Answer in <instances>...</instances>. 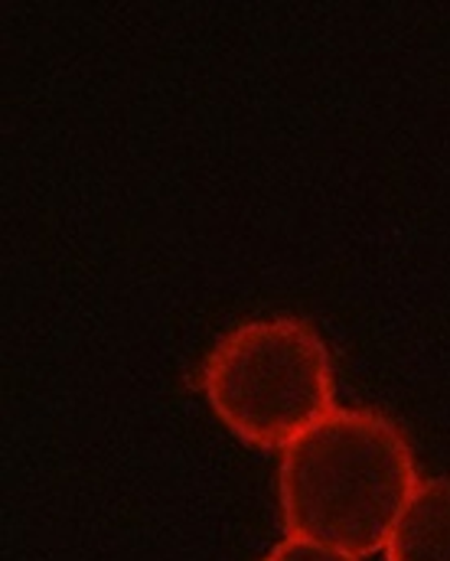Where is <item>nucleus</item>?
Returning <instances> with one entry per match:
<instances>
[{"label": "nucleus", "instance_id": "obj_1", "mask_svg": "<svg viewBox=\"0 0 450 561\" xmlns=\"http://www.w3.org/2000/svg\"><path fill=\"white\" fill-rule=\"evenodd\" d=\"M281 513L291 536L356 559L389 546L418 490L402 427L372 409H333L285 447Z\"/></svg>", "mask_w": 450, "mask_h": 561}, {"label": "nucleus", "instance_id": "obj_2", "mask_svg": "<svg viewBox=\"0 0 450 561\" xmlns=\"http://www.w3.org/2000/svg\"><path fill=\"white\" fill-rule=\"evenodd\" d=\"M203 392L219 421L255 447H288L333 412V363L300 317H258L229 330L203 366Z\"/></svg>", "mask_w": 450, "mask_h": 561}, {"label": "nucleus", "instance_id": "obj_3", "mask_svg": "<svg viewBox=\"0 0 450 561\" xmlns=\"http://www.w3.org/2000/svg\"><path fill=\"white\" fill-rule=\"evenodd\" d=\"M385 556L389 561H450V477L418 483Z\"/></svg>", "mask_w": 450, "mask_h": 561}, {"label": "nucleus", "instance_id": "obj_4", "mask_svg": "<svg viewBox=\"0 0 450 561\" xmlns=\"http://www.w3.org/2000/svg\"><path fill=\"white\" fill-rule=\"evenodd\" d=\"M262 561H359L349 552H339V549H330V546H320V542H310V539H298V536H288L281 546H275Z\"/></svg>", "mask_w": 450, "mask_h": 561}]
</instances>
